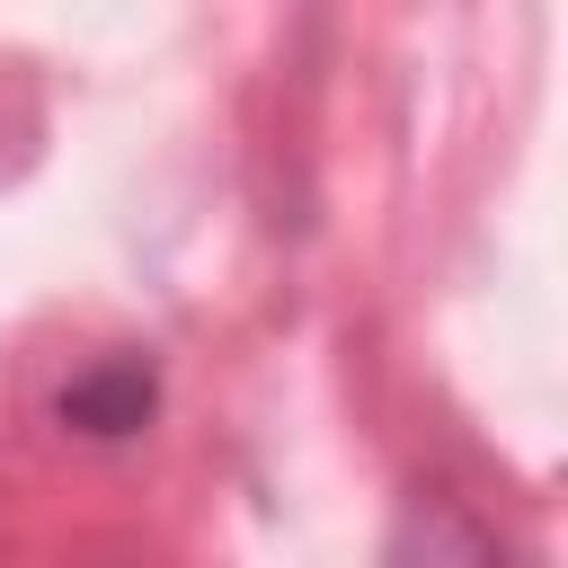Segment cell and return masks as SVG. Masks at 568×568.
<instances>
[{"instance_id":"cell-1","label":"cell","mask_w":568,"mask_h":568,"mask_svg":"<svg viewBox=\"0 0 568 568\" xmlns=\"http://www.w3.org/2000/svg\"><path fill=\"white\" fill-rule=\"evenodd\" d=\"M62 417H71L80 435H133V426L151 417V373H142V364H98V373H80V382L62 390Z\"/></svg>"}]
</instances>
